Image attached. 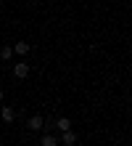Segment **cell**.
I'll use <instances>...</instances> for the list:
<instances>
[{"label": "cell", "instance_id": "cell-1", "mask_svg": "<svg viewBox=\"0 0 132 146\" xmlns=\"http://www.w3.org/2000/svg\"><path fill=\"white\" fill-rule=\"evenodd\" d=\"M29 64H26V61H16L13 64V77H16V80H26V77H29Z\"/></svg>", "mask_w": 132, "mask_h": 146}, {"label": "cell", "instance_id": "cell-9", "mask_svg": "<svg viewBox=\"0 0 132 146\" xmlns=\"http://www.w3.org/2000/svg\"><path fill=\"white\" fill-rule=\"evenodd\" d=\"M3 98H5V93H3V88H0V101H3Z\"/></svg>", "mask_w": 132, "mask_h": 146}, {"label": "cell", "instance_id": "cell-3", "mask_svg": "<svg viewBox=\"0 0 132 146\" xmlns=\"http://www.w3.org/2000/svg\"><path fill=\"white\" fill-rule=\"evenodd\" d=\"M11 48H13V56H26L32 50V45L26 40H16V45H11Z\"/></svg>", "mask_w": 132, "mask_h": 146}, {"label": "cell", "instance_id": "cell-7", "mask_svg": "<svg viewBox=\"0 0 132 146\" xmlns=\"http://www.w3.org/2000/svg\"><path fill=\"white\" fill-rule=\"evenodd\" d=\"M0 119H3V122H13V119H16V111L11 106H3V109H0Z\"/></svg>", "mask_w": 132, "mask_h": 146}, {"label": "cell", "instance_id": "cell-10", "mask_svg": "<svg viewBox=\"0 0 132 146\" xmlns=\"http://www.w3.org/2000/svg\"><path fill=\"white\" fill-rule=\"evenodd\" d=\"M32 3H37V0H32Z\"/></svg>", "mask_w": 132, "mask_h": 146}, {"label": "cell", "instance_id": "cell-5", "mask_svg": "<svg viewBox=\"0 0 132 146\" xmlns=\"http://www.w3.org/2000/svg\"><path fill=\"white\" fill-rule=\"evenodd\" d=\"M40 146H61V143H58V135H56V133H42Z\"/></svg>", "mask_w": 132, "mask_h": 146}, {"label": "cell", "instance_id": "cell-8", "mask_svg": "<svg viewBox=\"0 0 132 146\" xmlns=\"http://www.w3.org/2000/svg\"><path fill=\"white\" fill-rule=\"evenodd\" d=\"M0 58H3V61L13 58V48H11V45H3V48H0Z\"/></svg>", "mask_w": 132, "mask_h": 146}, {"label": "cell", "instance_id": "cell-6", "mask_svg": "<svg viewBox=\"0 0 132 146\" xmlns=\"http://www.w3.org/2000/svg\"><path fill=\"white\" fill-rule=\"evenodd\" d=\"M56 130H58V133L72 130V119H69V117H58V119H56Z\"/></svg>", "mask_w": 132, "mask_h": 146}, {"label": "cell", "instance_id": "cell-4", "mask_svg": "<svg viewBox=\"0 0 132 146\" xmlns=\"http://www.w3.org/2000/svg\"><path fill=\"white\" fill-rule=\"evenodd\" d=\"M58 143H61V146H74V143H77V133H74V130H66V133H61Z\"/></svg>", "mask_w": 132, "mask_h": 146}, {"label": "cell", "instance_id": "cell-2", "mask_svg": "<svg viewBox=\"0 0 132 146\" xmlns=\"http://www.w3.org/2000/svg\"><path fill=\"white\" fill-rule=\"evenodd\" d=\"M26 130H32V133H40V130H45V119H42L40 114H34L26 119Z\"/></svg>", "mask_w": 132, "mask_h": 146}]
</instances>
